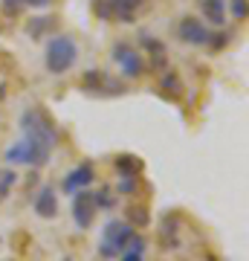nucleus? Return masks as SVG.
<instances>
[{
	"label": "nucleus",
	"mask_w": 249,
	"mask_h": 261,
	"mask_svg": "<svg viewBox=\"0 0 249 261\" xmlns=\"http://www.w3.org/2000/svg\"><path fill=\"white\" fill-rule=\"evenodd\" d=\"M148 0H110V20L119 23H133Z\"/></svg>",
	"instance_id": "obj_9"
},
{
	"label": "nucleus",
	"mask_w": 249,
	"mask_h": 261,
	"mask_svg": "<svg viewBox=\"0 0 249 261\" xmlns=\"http://www.w3.org/2000/svg\"><path fill=\"white\" fill-rule=\"evenodd\" d=\"M125 215L130 218V224H136V226H145L148 221H151L145 206H128V209H125Z\"/></svg>",
	"instance_id": "obj_19"
},
{
	"label": "nucleus",
	"mask_w": 249,
	"mask_h": 261,
	"mask_svg": "<svg viewBox=\"0 0 249 261\" xmlns=\"http://www.w3.org/2000/svg\"><path fill=\"white\" fill-rule=\"evenodd\" d=\"M81 87L84 93L90 96H116V93H125V84H119L116 79H110L107 73L102 70H87L81 79Z\"/></svg>",
	"instance_id": "obj_5"
},
{
	"label": "nucleus",
	"mask_w": 249,
	"mask_h": 261,
	"mask_svg": "<svg viewBox=\"0 0 249 261\" xmlns=\"http://www.w3.org/2000/svg\"><path fill=\"white\" fill-rule=\"evenodd\" d=\"M75 61H78V44L70 35H52L46 41V49H44L46 73L64 75L75 67Z\"/></svg>",
	"instance_id": "obj_2"
},
{
	"label": "nucleus",
	"mask_w": 249,
	"mask_h": 261,
	"mask_svg": "<svg viewBox=\"0 0 249 261\" xmlns=\"http://www.w3.org/2000/svg\"><path fill=\"white\" fill-rule=\"evenodd\" d=\"M110 58L116 61V67H119V73L125 75V79H139V75L145 73V67H148L145 58L139 56L130 44H113Z\"/></svg>",
	"instance_id": "obj_4"
},
{
	"label": "nucleus",
	"mask_w": 249,
	"mask_h": 261,
	"mask_svg": "<svg viewBox=\"0 0 249 261\" xmlns=\"http://www.w3.org/2000/svg\"><path fill=\"white\" fill-rule=\"evenodd\" d=\"M0 96H3V87H0Z\"/></svg>",
	"instance_id": "obj_23"
},
{
	"label": "nucleus",
	"mask_w": 249,
	"mask_h": 261,
	"mask_svg": "<svg viewBox=\"0 0 249 261\" xmlns=\"http://www.w3.org/2000/svg\"><path fill=\"white\" fill-rule=\"evenodd\" d=\"M177 38H180L183 44H191V47H206L209 38H212V29L206 27L203 20L185 15V18L177 23Z\"/></svg>",
	"instance_id": "obj_7"
},
{
	"label": "nucleus",
	"mask_w": 249,
	"mask_h": 261,
	"mask_svg": "<svg viewBox=\"0 0 249 261\" xmlns=\"http://www.w3.org/2000/svg\"><path fill=\"white\" fill-rule=\"evenodd\" d=\"M159 84H162V93H168L171 99H180V96H183V82H180L177 73H162Z\"/></svg>",
	"instance_id": "obj_17"
},
{
	"label": "nucleus",
	"mask_w": 249,
	"mask_h": 261,
	"mask_svg": "<svg viewBox=\"0 0 249 261\" xmlns=\"http://www.w3.org/2000/svg\"><path fill=\"white\" fill-rule=\"evenodd\" d=\"M229 6H232L229 12H232V15H235L238 20H243V18H246V0H232Z\"/></svg>",
	"instance_id": "obj_21"
},
{
	"label": "nucleus",
	"mask_w": 249,
	"mask_h": 261,
	"mask_svg": "<svg viewBox=\"0 0 249 261\" xmlns=\"http://www.w3.org/2000/svg\"><path fill=\"white\" fill-rule=\"evenodd\" d=\"M200 12L212 27H223L226 23V3L223 0H200Z\"/></svg>",
	"instance_id": "obj_12"
},
{
	"label": "nucleus",
	"mask_w": 249,
	"mask_h": 261,
	"mask_svg": "<svg viewBox=\"0 0 249 261\" xmlns=\"http://www.w3.org/2000/svg\"><path fill=\"white\" fill-rule=\"evenodd\" d=\"M96 180V171H93V163L90 160H84V163H78V166L67 174L64 180H61V189H64V195H75L78 189H87Z\"/></svg>",
	"instance_id": "obj_8"
},
{
	"label": "nucleus",
	"mask_w": 249,
	"mask_h": 261,
	"mask_svg": "<svg viewBox=\"0 0 249 261\" xmlns=\"http://www.w3.org/2000/svg\"><path fill=\"white\" fill-rule=\"evenodd\" d=\"M61 261H73V258H61Z\"/></svg>",
	"instance_id": "obj_22"
},
{
	"label": "nucleus",
	"mask_w": 249,
	"mask_h": 261,
	"mask_svg": "<svg viewBox=\"0 0 249 261\" xmlns=\"http://www.w3.org/2000/svg\"><path fill=\"white\" fill-rule=\"evenodd\" d=\"M139 44L148 49V56H151V67H157V70H162V67H165V47H162V44H159V41L151 35L148 29H142V32H139Z\"/></svg>",
	"instance_id": "obj_11"
},
{
	"label": "nucleus",
	"mask_w": 249,
	"mask_h": 261,
	"mask_svg": "<svg viewBox=\"0 0 249 261\" xmlns=\"http://www.w3.org/2000/svg\"><path fill=\"white\" fill-rule=\"evenodd\" d=\"M52 0H3V9L9 15H18L23 9H46Z\"/></svg>",
	"instance_id": "obj_15"
},
{
	"label": "nucleus",
	"mask_w": 249,
	"mask_h": 261,
	"mask_svg": "<svg viewBox=\"0 0 249 261\" xmlns=\"http://www.w3.org/2000/svg\"><path fill=\"white\" fill-rule=\"evenodd\" d=\"M56 142H58L56 125H52V119L41 108L23 111V116H20V140L6 151V163L41 168V166H46Z\"/></svg>",
	"instance_id": "obj_1"
},
{
	"label": "nucleus",
	"mask_w": 249,
	"mask_h": 261,
	"mask_svg": "<svg viewBox=\"0 0 249 261\" xmlns=\"http://www.w3.org/2000/svg\"><path fill=\"white\" fill-rule=\"evenodd\" d=\"M113 166H116V171H119V177H139V174L145 171L142 160L133 157V154H119V157L113 160Z\"/></svg>",
	"instance_id": "obj_13"
},
{
	"label": "nucleus",
	"mask_w": 249,
	"mask_h": 261,
	"mask_svg": "<svg viewBox=\"0 0 249 261\" xmlns=\"http://www.w3.org/2000/svg\"><path fill=\"white\" fill-rule=\"evenodd\" d=\"M15 183H18V171H15V168H0V203L9 197Z\"/></svg>",
	"instance_id": "obj_18"
},
{
	"label": "nucleus",
	"mask_w": 249,
	"mask_h": 261,
	"mask_svg": "<svg viewBox=\"0 0 249 261\" xmlns=\"http://www.w3.org/2000/svg\"><path fill=\"white\" fill-rule=\"evenodd\" d=\"M96 212H99V206H96V197H93L90 189H78L73 195V221L78 229H90L93 221H96Z\"/></svg>",
	"instance_id": "obj_6"
},
{
	"label": "nucleus",
	"mask_w": 249,
	"mask_h": 261,
	"mask_svg": "<svg viewBox=\"0 0 249 261\" xmlns=\"http://www.w3.org/2000/svg\"><path fill=\"white\" fill-rule=\"evenodd\" d=\"M38 218H44V221H52L58 215V195L52 192V186H44L41 192L35 195V203H32Z\"/></svg>",
	"instance_id": "obj_10"
},
{
	"label": "nucleus",
	"mask_w": 249,
	"mask_h": 261,
	"mask_svg": "<svg viewBox=\"0 0 249 261\" xmlns=\"http://www.w3.org/2000/svg\"><path fill=\"white\" fill-rule=\"evenodd\" d=\"M52 27H56V18H52V15H41V18H32L26 23V32L32 38H41V35H46Z\"/></svg>",
	"instance_id": "obj_16"
},
{
	"label": "nucleus",
	"mask_w": 249,
	"mask_h": 261,
	"mask_svg": "<svg viewBox=\"0 0 249 261\" xmlns=\"http://www.w3.org/2000/svg\"><path fill=\"white\" fill-rule=\"evenodd\" d=\"M133 226L128 221H107L102 229V241H99V255L102 258H119V252L128 247Z\"/></svg>",
	"instance_id": "obj_3"
},
{
	"label": "nucleus",
	"mask_w": 249,
	"mask_h": 261,
	"mask_svg": "<svg viewBox=\"0 0 249 261\" xmlns=\"http://www.w3.org/2000/svg\"><path fill=\"white\" fill-rule=\"evenodd\" d=\"M119 261H145V238L142 235H130L128 247L119 252Z\"/></svg>",
	"instance_id": "obj_14"
},
{
	"label": "nucleus",
	"mask_w": 249,
	"mask_h": 261,
	"mask_svg": "<svg viewBox=\"0 0 249 261\" xmlns=\"http://www.w3.org/2000/svg\"><path fill=\"white\" fill-rule=\"evenodd\" d=\"M93 197H96V206L99 209H110L113 203H116V197H113L110 189H102V192H93Z\"/></svg>",
	"instance_id": "obj_20"
}]
</instances>
